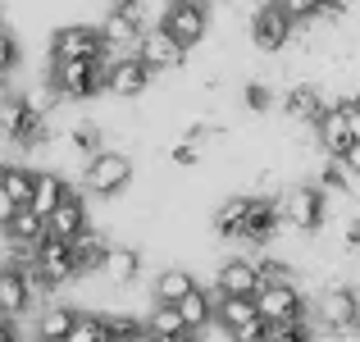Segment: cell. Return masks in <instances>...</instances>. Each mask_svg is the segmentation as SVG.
Listing matches in <instances>:
<instances>
[{"label":"cell","instance_id":"obj_3","mask_svg":"<svg viewBox=\"0 0 360 342\" xmlns=\"http://www.w3.org/2000/svg\"><path fill=\"white\" fill-rule=\"evenodd\" d=\"M51 55L55 60H105L110 55V46H105V37H101V27H91V23H64L60 32L51 37Z\"/></svg>","mask_w":360,"mask_h":342},{"label":"cell","instance_id":"obj_7","mask_svg":"<svg viewBox=\"0 0 360 342\" xmlns=\"http://www.w3.org/2000/svg\"><path fill=\"white\" fill-rule=\"evenodd\" d=\"M324 210H328V201L319 187H292V192L278 196V220L301 228V233H315L324 224Z\"/></svg>","mask_w":360,"mask_h":342},{"label":"cell","instance_id":"obj_50","mask_svg":"<svg viewBox=\"0 0 360 342\" xmlns=\"http://www.w3.org/2000/svg\"><path fill=\"white\" fill-rule=\"evenodd\" d=\"M196 5H205V0H196Z\"/></svg>","mask_w":360,"mask_h":342},{"label":"cell","instance_id":"obj_48","mask_svg":"<svg viewBox=\"0 0 360 342\" xmlns=\"http://www.w3.org/2000/svg\"><path fill=\"white\" fill-rule=\"evenodd\" d=\"M5 174H9V165H5V160H0V183H5Z\"/></svg>","mask_w":360,"mask_h":342},{"label":"cell","instance_id":"obj_18","mask_svg":"<svg viewBox=\"0 0 360 342\" xmlns=\"http://www.w3.org/2000/svg\"><path fill=\"white\" fill-rule=\"evenodd\" d=\"M283 110L292 114V119H301V123H319L328 110H333V101L324 96L319 87H310V82H301V87H292L288 96H283Z\"/></svg>","mask_w":360,"mask_h":342},{"label":"cell","instance_id":"obj_9","mask_svg":"<svg viewBox=\"0 0 360 342\" xmlns=\"http://www.w3.org/2000/svg\"><path fill=\"white\" fill-rule=\"evenodd\" d=\"M37 270H41V279L51 283V288H64L69 279H78V260H73V246L60 242V237H46L41 246H37Z\"/></svg>","mask_w":360,"mask_h":342},{"label":"cell","instance_id":"obj_20","mask_svg":"<svg viewBox=\"0 0 360 342\" xmlns=\"http://www.w3.org/2000/svg\"><path fill=\"white\" fill-rule=\"evenodd\" d=\"M219 297V292H214ZM260 319V310H255L251 297H219L214 301V324H224V334H238V329L255 324Z\"/></svg>","mask_w":360,"mask_h":342},{"label":"cell","instance_id":"obj_39","mask_svg":"<svg viewBox=\"0 0 360 342\" xmlns=\"http://www.w3.org/2000/svg\"><path fill=\"white\" fill-rule=\"evenodd\" d=\"M169 160H174V165H183V169H192L196 160H201V151H196L192 141H178V146L169 151Z\"/></svg>","mask_w":360,"mask_h":342},{"label":"cell","instance_id":"obj_17","mask_svg":"<svg viewBox=\"0 0 360 342\" xmlns=\"http://www.w3.org/2000/svg\"><path fill=\"white\" fill-rule=\"evenodd\" d=\"M27 306H32V288H27L23 270L0 265V315H5V319H18Z\"/></svg>","mask_w":360,"mask_h":342},{"label":"cell","instance_id":"obj_46","mask_svg":"<svg viewBox=\"0 0 360 342\" xmlns=\"http://www.w3.org/2000/svg\"><path fill=\"white\" fill-rule=\"evenodd\" d=\"M155 342H201L196 334H169V338H155Z\"/></svg>","mask_w":360,"mask_h":342},{"label":"cell","instance_id":"obj_2","mask_svg":"<svg viewBox=\"0 0 360 342\" xmlns=\"http://www.w3.org/2000/svg\"><path fill=\"white\" fill-rule=\"evenodd\" d=\"M0 137L14 141V146H46V114L32 106L27 96H9L0 106Z\"/></svg>","mask_w":360,"mask_h":342},{"label":"cell","instance_id":"obj_15","mask_svg":"<svg viewBox=\"0 0 360 342\" xmlns=\"http://www.w3.org/2000/svg\"><path fill=\"white\" fill-rule=\"evenodd\" d=\"M315 128H319V146H324L333 160H342L347 151H352L356 137H352V119H347V101H333V110H328Z\"/></svg>","mask_w":360,"mask_h":342},{"label":"cell","instance_id":"obj_25","mask_svg":"<svg viewBox=\"0 0 360 342\" xmlns=\"http://www.w3.org/2000/svg\"><path fill=\"white\" fill-rule=\"evenodd\" d=\"M9 242H23V246H41L46 237H51V228H46V220L41 215L32 210V205H23V210L14 215V220H9Z\"/></svg>","mask_w":360,"mask_h":342},{"label":"cell","instance_id":"obj_44","mask_svg":"<svg viewBox=\"0 0 360 342\" xmlns=\"http://www.w3.org/2000/svg\"><path fill=\"white\" fill-rule=\"evenodd\" d=\"M0 342H18V329H14V319H5V315H0Z\"/></svg>","mask_w":360,"mask_h":342},{"label":"cell","instance_id":"obj_19","mask_svg":"<svg viewBox=\"0 0 360 342\" xmlns=\"http://www.w3.org/2000/svg\"><path fill=\"white\" fill-rule=\"evenodd\" d=\"M150 292H155V306H178L183 297L196 292V279H192V270H183V265H169V270L155 274Z\"/></svg>","mask_w":360,"mask_h":342},{"label":"cell","instance_id":"obj_12","mask_svg":"<svg viewBox=\"0 0 360 342\" xmlns=\"http://www.w3.org/2000/svg\"><path fill=\"white\" fill-rule=\"evenodd\" d=\"M278 201H269V196H251V205H246V220H242V233H238V242H251V246H260V242H269L274 233H278Z\"/></svg>","mask_w":360,"mask_h":342},{"label":"cell","instance_id":"obj_31","mask_svg":"<svg viewBox=\"0 0 360 342\" xmlns=\"http://www.w3.org/2000/svg\"><path fill=\"white\" fill-rule=\"evenodd\" d=\"M319 192H347V187H352V174H347V165L342 160H328L324 169H319Z\"/></svg>","mask_w":360,"mask_h":342},{"label":"cell","instance_id":"obj_16","mask_svg":"<svg viewBox=\"0 0 360 342\" xmlns=\"http://www.w3.org/2000/svg\"><path fill=\"white\" fill-rule=\"evenodd\" d=\"M46 228H51V237H60V242H78V237L87 233V201H82L78 192H69L64 205L46 220Z\"/></svg>","mask_w":360,"mask_h":342},{"label":"cell","instance_id":"obj_43","mask_svg":"<svg viewBox=\"0 0 360 342\" xmlns=\"http://www.w3.org/2000/svg\"><path fill=\"white\" fill-rule=\"evenodd\" d=\"M342 165H347V174H360V141H352V151L342 156Z\"/></svg>","mask_w":360,"mask_h":342},{"label":"cell","instance_id":"obj_6","mask_svg":"<svg viewBox=\"0 0 360 342\" xmlns=\"http://www.w3.org/2000/svg\"><path fill=\"white\" fill-rule=\"evenodd\" d=\"M160 27H165L183 51H192L205 37V27H210V14H205V5H196V0H169V9L160 14Z\"/></svg>","mask_w":360,"mask_h":342},{"label":"cell","instance_id":"obj_29","mask_svg":"<svg viewBox=\"0 0 360 342\" xmlns=\"http://www.w3.org/2000/svg\"><path fill=\"white\" fill-rule=\"evenodd\" d=\"M246 205H251V196H229V201L219 205V215H214V228H219L224 237H238L242 220H246Z\"/></svg>","mask_w":360,"mask_h":342},{"label":"cell","instance_id":"obj_21","mask_svg":"<svg viewBox=\"0 0 360 342\" xmlns=\"http://www.w3.org/2000/svg\"><path fill=\"white\" fill-rule=\"evenodd\" d=\"M73 324H78V310L73 306H46L37 315V342H69Z\"/></svg>","mask_w":360,"mask_h":342},{"label":"cell","instance_id":"obj_37","mask_svg":"<svg viewBox=\"0 0 360 342\" xmlns=\"http://www.w3.org/2000/svg\"><path fill=\"white\" fill-rule=\"evenodd\" d=\"M242 101H246V110H269V106H274V91L264 87V82H246Z\"/></svg>","mask_w":360,"mask_h":342},{"label":"cell","instance_id":"obj_35","mask_svg":"<svg viewBox=\"0 0 360 342\" xmlns=\"http://www.w3.org/2000/svg\"><path fill=\"white\" fill-rule=\"evenodd\" d=\"M255 274H260V283H292V265L288 260H274V255L255 260Z\"/></svg>","mask_w":360,"mask_h":342},{"label":"cell","instance_id":"obj_28","mask_svg":"<svg viewBox=\"0 0 360 342\" xmlns=\"http://www.w3.org/2000/svg\"><path fill=\"white\" fill-rule=\"evenodd\" d=\"M0 187L14 196V205H32L37 174H32V169H23V165H9V174H5V183H0Z\"/></svg>","mask_w":360,"mask_h":342},{"label":"cell","instance_id":"obj_38","mask_svg":"<svg viewBox=\"0 0 360 342\" xmlns=\"http://www.w3.org/2000/svg\"><path fill=\"white\" fill-rule=\"evenodd\" d=\"M14 64H18V42L9 32H0V78H5Z\"/></svg>","mask_w":360,"mask_h":342},{"label":"cell","instance_id":"obj_40","mask_svg":"<svg viewBox=\"0 0 360 342\" xmlns=\"http://www.w3.org/2000/svg\"><path fill=\"white\" fill-rule=\"evenodd\" d=\"M264 334H269V324L255 319V324H246V329H238V334H229V338L233 342H264Z\"/></svg>","mask_w":360,"mask_h":342},{"label":"cell","instance_id":"obj_10","mask_svg":"<svg viewBox=\"0 0 360 342\" xmlns=\"http://www.w3.org/2000/svg\"><path fill=\"white\" fill-rule=\"evenodd\" d=\"M137 60H146L150 73H165V69H178V64L187 60V51L165 32V27H146L141 42H137Z\"/></svg>","mask_w":360,"mask_h":342},{"label":"cell","instance_id":"obj_45","mask_svg":"<svg viewBox=\"0 0 360 342\" xmlns=\"http://www.w3.org/2000/svg\"><path fill=\"white\" fill-rule=\"evenodd\" d=\"M347 246H352V251H360V224L347 228Z\"/></svg>","mask_w":360,"mask_h":342},{"label":"cell","instance_id":"obj_22","mask_svg":"<svg viewBox=\"0 0 360 342\" xmlns=\"http://www.w3.org/2000/svg\"><path fill=\"white\" fill-rule=\"evenodd\" d=\"M214 292H205V288H196L192 297H183L178 301V315H183V324H187V334H201V329H210L214 324Z\"/></svg>","mask_w":360,"mask_h":342},{"label":"cell","instance_id":"obj_42","mask_svg":"<svg viewBox=\"0 0 360 342\" xmlns=\"http://www.w3.org/2000/svg\"><path fill=\"white\" fill-rule=\"evenodd\" d=\"M347 9V0H319V18H338Z\"/></svg>","mask_w":360,"mask_h":342},{"label":"cell","instance_id":"obj_36","mask_svg":"<svg viewBox=\"0 0 360 342\" xmlns=\"http://www.w3.org/2000/svg\"><path fill=\"white\" fill-rule=\"evenodd\" d=\"M292 23H306V18H319V0H274Z\"/></svg>","mask_w":360,"mask_h":342},{"label":"cell","instance_id":"obj_14","mask_svg":"<svg viewBox=\"0 0 360 342\" xmlns=\"http://www.w3.org/2000/svg\"><path fill=\"white\" fill-rule=\"evenodd\" d=\"M319 319L328 329H356L360 319V292L356 288H328L319 297Z\"/></svg>","mask_w":360,"mask_h":342},{"label":"cell","instance_id":"obj_41","mask_svg":"<svg viewBox=\"0 0 360 342\" xmlns=\"http://www.w3.org/2000/svg\"><path fill=\"white\" fill-rule=\"evenodd\" d=\"M18 210H23V205H14V196H9L5 187H0V228H9V220H14Z\"/></svg>","mask_w":360,"mask_h":342},{"label":"cell","instance_id":"obj_32","mask_svg":"<svg viewBox=\"0 0 360 342\" xmlns=\"http://www.w3.org/2000/svg\"><path fill=\"white\" fill-rule=\"evenodd\" d=\"M69 146H73V151H82L87 160L105 151V146H101V128H96V123H82V128H73V132H69Z\"/></svg>","mask_w":360,"mask_h":342},{"label":"cell","instance_id":"obj_47","mask_svg":"<svg viewBox=\"0 0 360 342\" xmlns=\"http://www.w3.org/2000/svg\"><path fill=\"white\" fill-rule=\"evenodd\" d=\"M137 342H155V334H150V329H146V334H141V338H137Z\"/></svg>","mask_w":360,"mask_h":342},{"label":"cell","instance_id":"obj_5","mask_svg":"<svg viewBox=\"0 0 360 342\" xmlns=\"http://www.w3.org/2000/svg\"><path fill=\"white\" fill-rule=\"evenodd\" d=\"M255 310H260L264 324H292V319H306V297L297 292V283H264L255 292Z\"/></svg>","mask_w":360,"mask_h":342},{"label":"cell","instance_id":"obj_27","mask_svg":"<svg viewBox=\"0 0 360 342\" xmlns=\"http://www.w3.org/2000/svg\"><path fill=\"white\" fill-rule=\"evenodd\" d=\"M105 319V342H137L146 334V319L128 315V310H115V315H101Z\"/></svg>","mask_w":360,"mask_h":342},{"label":"cell","instance_id":"obj_51","mask_svg":"<svg viewBox=\"0 0 360 342\" xmlns=\"http://www.w3.org/2000/svg\"><path fill=\"white\" fill-rule=\"evenodd\" d=\"M356 329H360V319H356Z\"/></svg>","mask_w":360,"mask_h":342},{"label":"cell","instance_id":"obj_13","mask_svg":"<svg viewBox=\"0 0 360 342\" xmlns=\"http://www.w3.org/2000/svg\"><path fill=\"white\" fill-rule=\"evenodd\" d=\"M264 283H260V274H255V260H224L219 265V279H214V292L219 297H251L255 301V292H260Z\"/></svg>","mask_w":360,"mask_h":342},{"label":"cell","instance_id":"obj_49","mask_svg":"<svg viewBox=\"0 0 360 342\" xmlns=\"http://www.w3.org/2000/svg\"><path fill=\"white\" fill-rule=\"evenodd\" d=\"M356 110H360V96H356Z\"/></svg>","mask_w":360,"mask_h":342},{"label":"cell","instance_id":"obj_26","mask_svg":"<svg viewBox=\"0 0 360 342\" xmlns=\"http://www.w3.org/2000/svg\"><path fill=\"white\" fill-rule=\"evenodd\" d=\"M105 274L110 283H132L141 274V255L132 251V246H110V255H105Z\"/></svg>","mask_w":360,"mask_h":342},{"label":"cell","instance_id":"obj_1","mask_svg":"<svg viewBox=\"0 0 360 342\" xmlns=\"http://www.w3.org/2000/svg\"><path fill=\"white\" fill-rule=\"evenodd\" d=\"M110 82V69H101L96 60H55L51 64V91L64 101H91L101 96Z\"/></svg>","mask_w":360,"mask_h":342},{"label":"cell","instance_id":"obj_4","mask_svg":"<svg viewBox=\"0 0 360 342\" xmlns=\"http://www.w3.org/2000/svg\"><path fill=\"white\" fill-rule=\"evenodd\" d=\"M132 178V160L123 156V151H101V156L87 160V169H82V187L96 196H115L128 187Z\"/></svg>","mask_w":360,"mask_h":342},{"label":"cell","instance_id":"obj_24","mask_svg":"<svg viewBox=\"0 0 360 342\" xmlns=\"http://www.w3.org/2000/svg\"><path fill=\"white\" fill-rule=\"evenodd\" d=\"M73 187L64 183L60 174H37V192H32V210L41 215V220H51L55 210L64 205V196H69Z\"/></svg>","mask_w":360,"mask_h":342},{"label":"cell","instance_id":"obj_34","mask_svg":"<svg viewBox=\"0 0 360 342\" xmlns=\"http://www.w3.org/2000/svg\"><path fill=\"white\" fill-rule=\"evenodd\" d=\"M69 342H105V319L101 315H82L78 310V324H73Z\"/></svg>","mask_w":360,"mask_h":342},{"label":"cell","instance_id":"obj_23","mask_svg":"<svg viewBox=\"0 0 360 342\" xmlns=\"http://www.w3.org/2000/svg\"><path fill=\"white\" fill-rule=\"evenodd\" d=\"M69 246H73V260H78V274H96V270H105L110 242L96 233V228H87V233H82L78 242H69Z\"/></svg>","mask_w":360,"mask_h":342},{"label":"cell","instance_id":"obj_8","mask_svg":"<svg viewBox=\"0 0 360 342\" xmlns=\"http://www.w3.org/2000/svg\"><path fill=\"white\" fill-rule=\"evenodd\" d=\"M292 27L297 23H292L274 0H264V5L251 14V42L260 46V51H283V46L292 42Z\"/></svg>","mask_w":360,"mask_h":342},{"label":"cell","instance_id":"obj_33","mask_svg":"<svg viewBox=\"0 0 360 342\" xmlns=\"http://www.w3.org/2000/svg\"><path fill=\"white\" fill-rule=\"evenodd\" d=\"M264 342H315V334H310L306 319H292V324H269Z\"/></svg>","mask_w":360,"mask_h":342},{"label":"cell","instance_id":"obj_30","mask_svg":"<svg viewBox=\"0 0 360 342\" xmlns=\"http://www.w3.org/2000/svg\"><path fill=\"white\" fill-rule=\"evenodd\" d=\"M146 329H150L155 338L187 334V324H183V315H178V306H155V310H150V319H146Z\"/></svg>","mask_w":360,"mask_h":342},{"label":"cell","instance_id":"obj_11","mask_svg":"<svg viewBox=\"0 0 360 342\" xmlns=\"http://www.w3.org/2000/svg\"><path fill=\"white\" fill-rule=\"evenodd\" d=\"M150 82H155V73H150L146 60H137V55H119L115 69H110L105 91H110V96H141Z\"/></svg>","mask_w":360,"mask_h":342}]
</instances>
